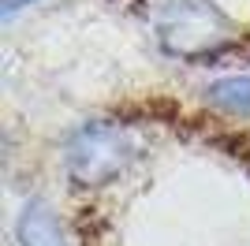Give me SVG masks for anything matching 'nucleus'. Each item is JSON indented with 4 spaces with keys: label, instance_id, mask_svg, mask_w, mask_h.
<instances>
[{
    "label": "nucleus",
    "instance_id": "7ed1b4c3",
    "mask_svg": "<svg viewBox=\"0 0 250 246\" xmlns=\"http://www.w3.org/2000/svg\"><path fill=\"white\" fill-rule=\"evenodd\" d=\"M15 235H19L22 246H67V239L60 231V220L52 213V205H45V202H30L22 209Z\"/></svg>",
    "mask_w": 250,
    "mask_h": 246
},
{
    "label": "nucleus",
    "instance_id": "39448f33",
    "mask_svg": "<svg viewBox=\"0 0 250 246\" xmlns=\"http://www.w3.org/2000/svg\"><path fill=\"white\" fill-rule=\"evenodd\" d=\"M26 4H34V0H4V15H11V11L26 8Z\"/></svg>",
    "mask_w": 250,
    "mask_h": 246
},
{
    "label": "nucleus",
    "instance_id": "f03ea898",
    "mask_svg": "<svg viewBox=\"0 0 250 246\" xmlns=\"http://www.w3.org/2000/svg\"><path fill=\"white\" fill-rule=\"evenodd\" d=\"M157 30L168 52L176 56H194V52L220 49L231 38V26L224 11H217L209 0H168L161 8Z\"/></svg>",
    "mask_w": 250,
    "mask_h": 246
},
{
    "label": "nucleus",
    "instance_id": "f257e3e1",
    "mask_svg": "<svg viewBox=\"0 0 250 246\" xmlns=\"http://www.w3.org/2000/svg\"><path fill=\"white\" fill-rule=\"evenodd\" d=\"M138 157V138L120 123H86L67 142V172L86 186H101L124 175Z\"/></svg>",
    "mask_w": 250,
    "mask_h": 246
},
{
    "label": "nucleus",
    "instance_id": "20e7f679",
    "mask_svg": "<svg viewBox=\"0 0 250 246\" xmlns=\"http://www.w3.org/2000/svg\"><path fill=\"white\" fill-rule=\"evenodd\" d=\"M209 101L217 108H231V112H247L250 108V75H231V79H217L209 86Z\"/></svg>",
    "mask_w": 250,
    "mask_h": 246
}]
</instances>
